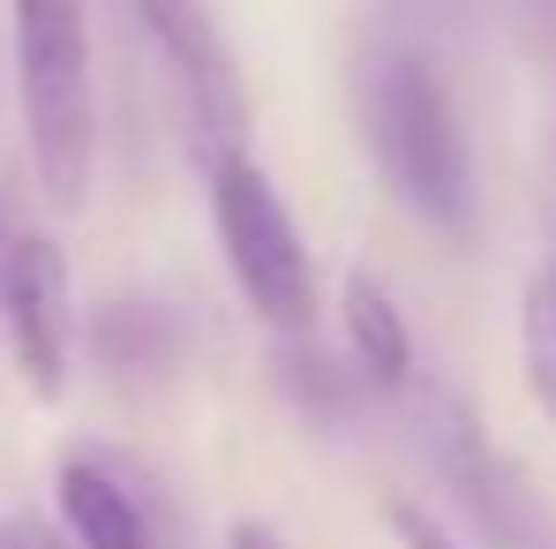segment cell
Returning <instances> with one entry per match:
<instances>
[{
	"label": "cell",
	"instance_id": "3",
	"mask_svg": "<svg viewBox=\"0 0 556 549\" xmlns=\"http://www.w3.org/2000/svg\"><path fill=\"white\" fill-rule=\"evenodd\" d=\"M211 226H218V249H226V272L241 286V301L271 332H308V316H316V264H308V241H301L293 211L278 203L271 174L249 151L211 174Z\"/></svg>",
	"mask_w": 556,
	"mask_h": 549
},
{
	"label": "cell",
	"instance_id": "15",
	"mask_svg": "<svg viewBox=\"0 0 556 549\" xmlns=\"http://www.w3.org/2000/svg\"><path fill=\"white\" fill-rule=\"evenodd\" d=\"M527 15H534V46L556 61V0H527Z\"/></svg>",
	"mask_w": 556,
	"mask_h": 549
},
{
	"label": "cell",
	"instance_id": "13",
	"mask_svg": "<svg viewBox=\"0 0 556 549\" xmlns=\"http://www.w3.org/2000/svg\"><path fill=\"white\" fill-rule=\"evenodd\" d=\"M226 549H286V542H278L264 520H233V527H226Z\"/></svg>",
	"mask_w": 556,
	"mask_h": 549
},
{
	"label": "cell",
	"instance_id": "1",
	"mask_svg": "<svg viewBox=\"0 0 556 549\" xmlns=\"http://www.w3.org/2000/svg\"><path fill=\"white\" fill-rule=\"evenodd\" d=\"M362 144H369L383 188L444 241L473 234V159L452 84L429 53L376 46L362 61Z\"/></svg>",
	"mask_w": 556,
	"mask_h": 549
},
{
	"label": "cell",
	"instance_id": "16",
	"mask_svg": "<svg viewBox=\"0 0 556 549\" xmlns=\"http://www.w3.org/2000/svg\"><path fill=\"white\" fill-rule=\"evenodd\" d=\"M8 549H68V542H53L46 527H30V520H23V527H8Z\"/></svg>",
	"mask_w": 556,
	"mask_h": 549
},
{
	"label": "cell",
	"instance_id": "14",
	"mask_svg": "<svg viewBox=\"0 0 556 549\" xmlns=\"http://www.w3.org/2000/svg\"><path fill=\"white\" fill-rule=\"evenodd\" d=\"M542 219H549V264H556V136H549V159H542Z\"/></svg>",
	"mask_w": 556,
	"mask_h": 549
},
{
	"label": "cell",
	"instance_id": "10",
	"mask_svg": "<svg viewBox=\"0 0 556 549\" xmlns=\"http://www.w3.org/2000/svg\"><path fill=\"white\" fill-rule=\"evenodd\" d=\"M278 384H286V399L301 407V414H316V422H346L354 414V399L369 391V376L362 369H339L324 362L316 347H278Z\"/></svg>",
	"mask_w": 556,
	"mask_h": 549
},
{
	"label": "cell",
	"instance_id": "8",
	"mask_svg": "<svg viewBox=\"0 0 556 549\" xmlns=\"http://www.w3.org/2000/svg\"><path fill=\"white\" fill-rule=\"evenodd\" d=\"M346 347L376 391H414V332L369 272H346Z\"/></svg>",
	"mask_w": 556,
	"mask_h": 549
},
{
	"label": "cell",
	"instance_id": "11",
	"mask_svg": "<svg viewBox=\"0 0 556 549\" xmlns=\"http://www.w3.org/2000/svg\"><path fill=\"white\" fill-rule=\"evenodd\" d=\"M174 324L151 309V301H113L105 309V324H98V347H105V362H128V369H151L174 354Z\"/></svg>",
	"mask_w": 556,
	"mask_h": 549
},
{
	"label": "cell",
	"instance_id": "6",
	"mask_svg": "<svg viewBox=\"0 0 556 549\" xmlns=\"http://www.w3.org/2000/svg\"><path fill=\"white\" fill-rule=\"evenodd\" d=\"M0 324H8V347L15 369L30 376L38 399H53L68 384V264L46 234H15L8 241V264H0Z\"/></svg>",
	"mask_w": 556,
	"mask_h": 549
},
{
	"label": "cell",
	"instance_id": "5",
	"mask_svg": "<svg viewBox=\"0 0 556 549\" xmlns=\"http://www.w3.org/2000/svg\"><path fill=\"white\" fill-rule=\"evenodd\" d=\"M143 38L159 46L166 76H174V105H181V144L203 174H218L226 159L249 151V98H241V68L211 23L203 0H136Z\"/></svg>",
	"mask_w": 556,
	"mask_h": 549
},
{
	"label": "cell",
	"instance_id": "18",
	"mask_svg": "<svg viewBox=\"0 0 556 549\" xmlns=\"http://www.w3.org/2000/svg\"><path fill=\"white\" fill-rule=\"evenodd\" d=\"M0 549H8V542H0Z\"/></svg>",
	"mask_w": 556,
	"mask_h": 549
},
{
	"label": "cell",
	"instance_id": "9",
	"mask_svg": "<svg viewBox=\"0 0 556 549\" xmlns=\"http://www.w3.org/2000/svg\"><path fill=\"white\" fill-rule=\"evenodd\" d=\"M519 376H527V399L556 429V264L527 272V286H519Z\"/></svg>",
	"mask_w": 556,
	"mask_h": 549
},
{
	"label": "cell",
	"instance_id": "7",
	"mask_svg": "<svg viewBox=\"0 0 556 549\" xmlns=\"http://www.w3.org/2000/svg\"><path fill=\"white\" fill-rule=\"evenodd\" d=\"M53 497H61V520H68L76 549H159L143 489H128V474H113L105 459H91V452L61 459Z\"/></svg>",
	"mask_w": 556,
	"mask_h": 549
},
{
	"label": "cell",
	"instance_id": "12",
	"mask_svg": "<svg viewBox=\"0 0 556 549\" xmlns=\"http://www.w3.org/2000/svg\"><path fill=\"white\" fill-rule=\"evenodd\" d=\"M383 520H391L399 549H459L452 535H444V527H437V520H429V512H421V504H391Z\"/></svg>",
	"mask_w": 556,
	"mask_h": 549
},
{
	"label": "cell",
	"instance_id": "17",
	"mask_svg": "<svg viewBox=\"0 0 556 549\" xmlns=\"http://www.w3.org/2000/svg\"><path fill=\"white\" fill-rule=\"evenodd\" d=\"M8 241H15V234H8V226H0V264H8Z\"/></svg>",
	"mask_w": 556,
	"mask_h": 549
},
{
	"label": "cell",
	"instance_id": "2",
	"mask_svg": "<svg viewBox=\"0 0 556 549\" xmlns=\"http://www.w3.org/2000/svg\"><path fill=\"white\" fill-rule=\"evenodd\" d=\"M15 8V91L30 166L53 211L91 196L98 166V84H91V23L84 0H8Z\"/></svg>",
	"mask_w": 556,
	"mask_h": 549
},
{
	"label": "cell",
	"instance_id": "4",
	"mask_svg": "<svg viewBox=\"0 0 556 549\" xmlns=\"http://www.w3.org/2000/svg\"><path fill=\"white\" fill-rule=\"evenodd\" d=\"M421 445H429L437 482L466 512V527L489 549H556V512L534 497L519 459L504 445H489V429L473 422V407L459 391H444V384L421 391Z\"/></svg>",
	"mask_w": 556,
	"mask_h": 549
}]
</instances>
